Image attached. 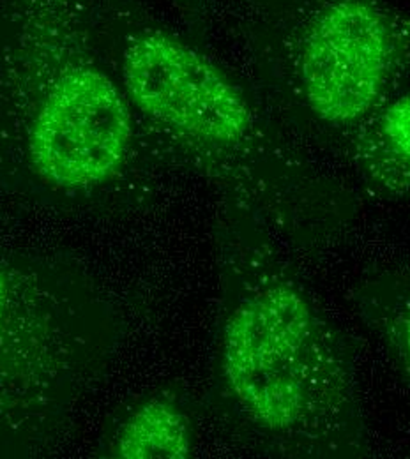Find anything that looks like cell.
Listing matches in <instances>:
<instances>
[{
	"label": "cell",
	"instance_id": "obj_1",
	"mask_svg": "<svg viewBox=\"0 0 410 459\" xmlns=\"http://www.w3.org/2000/svg\"><path fill=\"white\" fill-rule=\"evenodd\" d=\"M96 27L135 114L196 172L293 233L340 214L342 187L293 151L229 71L145 0H96Z\"/></svg>",
	"mask_w": 410,
	"mask_h": 459
},
{
	"label": "cell",
	"instance_id": "obj_2",
	"mask_svg": "<svg viewBox=\"0 0 410 459\" xmlns=\"http://www.w3.org/2000/svg\"><path fill=\"white\" fill-rule=\"evenodd\" d=\"M136 142L96 0H0V175L92 191L129 172Z\"/></svg>",
	"mask_w": 410,
	"mask_h": 459
},
{
	"label": "cell",
	"instance_id": "obj_3",
	"mask_svg": "<svg viewBox=\"0 0 410 459\" xmlns=\"http://www.w3.org/2000/svg\"><path fill=\"white\" fill-rule=\"evenodd\" d=\"M222 357L240 408L295 456L359 449L362 420L342 340L275 256H264L232 307Z\"/></svg>",
	"mask_w": 410,
	"mask_h": 459
},
{
	"label": "cell",
	"instance_id": "obj_4",
	"mask_svg": "<svg viewBox=\"0 0 410 459\" xmlns=\"http://www.w3.org/2000/svg\"><path fill=\"white\" fill-rule=\"evenodd\" d=\"M234 20L280 105L340 147L410 76V13L388 0H234Z\"/></svg>",
	"mask_w": 410,
	"mask_h": 459
},
{
	"label": "cell",
	"instance_id": "obj_5",
	"mask_svg": "<svg viewBox=\"0 0 410 459\" xmlns=\"http://www.w3.org/2000/svg\"><path fill=\"white\" fill-rule=\"evenodd\" d=\"M342 151L366 182L410 200V92L398 94L362 124Z\"/></svg>",
	"mask_w": 410,
	"mask_h": 459
},
{
	"label": "cell",
	"instance_id": "obj_6",
	"mask_svg": "<svg viewBox=\"0 0 410 459\" xmlns=\"http://www.w3.org/2000/svg\"><path fill=\"white\" fill-rule=\"evenodd\" d=\"M116 451L126 459L188 458L191 453L188 419L174 403L151 400L127 419Z\"/></svg>",
	"mask_w": 410,
	"mask_h": 459
},
{
	"label": "cell",
	"instance_id": "obj_7",
	"mask_svg": "<svg viewBox=\"0 0 410 459\" xmlns=\"http://www.w3.org/2000/svg\"><path fill=\"white\" fill-rule=\"evenodd\" d=\"M170 2L188 30V36L196 43L205 41L207 32L211 29L213 0H170Z\"/></svg>",
	"mask_w": 410,
	"mask_h": 459
},
{
	"label": "cell",
	"instance_id": "obj_8",
	"mask_svg": "<svg viewBox=\"0 0 410 459\" xmlns=\"http://www.w3.org/2000/svg\"><path fill=\"white\" fill-rule=\"evenodd\" d=\"M388 334L410 382V293L404 297L400 306H397L391 313Z\"/></svg>",
	"mask_w": 410,
	"mask_h": 459
},
{
	"label": "cell",
	"instance_id": "obj_9",
	"mask_svg": "<svg viewBox=\"0 0 410 459\" xmlns=\"http://www.w3.org/2000/svg\"><path fill=\"white\" fill-rule=\"evenodd\" d=\"M7 276L0 267V351L4 343V325H5V307H7V297H9V287H7Z\"/></svg>",
	"mask_w": 410,
	"mask_h": 459
}]
</instances>
